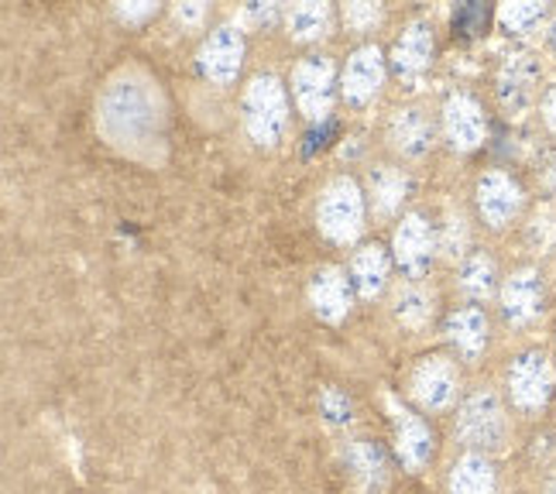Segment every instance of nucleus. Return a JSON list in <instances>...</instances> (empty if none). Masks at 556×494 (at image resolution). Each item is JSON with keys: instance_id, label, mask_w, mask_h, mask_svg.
Listing matches in <instances>:
<instances>
[{"instance_id": "nucleus-1", "label": "nucleus", "mask_w": 556, "mask_h": 494, "mask_svg": "<svg viewBox=\"0 0 556 494\" xmlns=\"http://www.w3.org/2000/svg\"><path fill=\"white\" fill-rule=\"evenodd\" d=\"M97 131L114 152L159 165L168 148V103L159 79L138 66L117 69L97 100Z\"/></svg>"}, {"instance_id": "nucleus-2", "label": "nucleus", "mask_w": 556, "mask_h": 494, "mask_svg": "<svg viewBox=\"0 0 556 494\" xmlns=\"http://www.w3.org/2000/svg\"><path fill=\"white\" fill-rule=\"evenodd\" d=\"M241 124L254 144L275 148L289 131V93L275 73L251 76L241 93Z\"/></svg>"}, {"instance_id": "nucleus-3", "label": "nucleus", "mask_w": 556, "mask_h": 494, "mask_svg": "<svg viewBox=\"0 0 556 494\" xmlns=\"http://www.w3.org/2000/svg\"><path fill=\"white\" fill-rule=\"evenodd\" d=\"M316 227L340 248L354 244L365 233V192H361L357 179L337 176L324 186L316 206Z\"/></svg>"}, {"instance_id": "nucleus-4", "label": "nucleus", "mask_w": 556, "mask_h": 494, "mask_svg": "<svg viewBox=\"0 0 556 494\" xmlns=\"http://www.w3.org/2000/svg\"><path fill=\"white\" fill-rule=\"evenodd\" d=\"M454 436L467 449H475V454H495V449H502L508 440V416L498 392L491 389L470 392L457 409Z\"/></svg>"}, {"instance_id": "nucleus-5", "label": "nucleus", "mask_w": 556, "mask_h": 494, "mask_svg": "<svg viewBox=\"0 0 556 494\" xmlns=\"http://www.w3.org/2000/svg\"><path fill=\"white\" fill-rule=\"evenodd\" d=\"M333 86H337V69L330 55H303L292 69V100L299 114L306 121H327L333 111Z\"/></svg>"}, {"instance_id": "nucleus-6", "label": "nucleus", "mask_w": 556, "mask_h": 494, "mask_svg": "<svg viewBox=\"0 0 556 494\" xmlns=\"http://www.w3.org/2000/svg\"><path fill=\"white\" fill-rule=\"evenodd\" d=\"M460 392V371L446 354H426L409 378V395L422 413H446L454 409Z\"/></svg>"}, {"instance_id": "nucleus-7", "label": "nucleus", "mask_w": 556, "mask_h": 494, "mask_svg": "<svg viewBox=\"0 0 556 494\" xmlns=\"http://www.w3.org/2000/svg\"><path fill=\"white\" fill-rule=\"evenodd\" d=\"M556 389V378H553V364L543 351H526L511 360L508 368V395L511 405L522 413H540L549 405Z\"/></svg>"}, {"instance_id": "nucleus-8", "label": "nucleus", "mask_w": 556, "mask_h": 494, "mask_svg": "<svg viewBox=\"0 0 556 494\" xmlns=\"http://www.w3.org/2000/svg\"><path fill=\"white\" fill-rule=\"evenodd\" d=\"M543 66L536 55L516 52L502 62V69L495 76V97L505 117H522L529 114V106L536 103V86H540Z\"/></svg>"}, {"instance_id": "nucleus-9", "label": "nucleus", "mask_w": 556, "mask_h": 494, "mask_svg": "<svg viewBox=\"0 0 556 494\" xmlns=\"http://www.w3.org/2000/svg\"><path fill=\"white\" fill-rule=\"evenodd\" d=\"M244 52H248L244 31L233 25H224L206 35V41L197 52V69L213 86H230L244 66Z\"/></svg>"}, {"instance_id": "nucleus-10", "label": "nucleus", "mask_w": 556, "mask_h": 494, "mask_svg": "<svg viewBox=\"0 0 556 494\" xmlns=\"http://www.w3.org/2000/svg\"><path fill=\"white\" fill-rule=\"evenodd\" d=\"M384 409L392 416V433H395V454L405 470H419L433 460V429L426 426L422 416H416L409 405H402L395 395H384Z\"/></svg>"}, {"instance_id": "nucleus-11", "label": "nucleus", "mask_w": 556, "mask_h": 494, "mask_svg": "<svg viewBox=\"0 0 556 494\" xmlns=\"http://www.w3.org/2000/svg\"><path fill=\"white\" fill-rule=\"evenodd\" d=\"M392 251H395V265L419 282V278L430 271L433 257L440 251L437 230L430 227V220H426L422 213H405L402 224L395 227Z\"/></svg>"}, {"instance_id": "nucleus-12", "label": "nucleus", "mask_w": 556, "mask_h": 494, "mask_svg": "<svg viewBox=\"0 0 556 494\" xmlns=\"http://www.w3.org/2000/svg\"><path fill=\"white\" fill-rule=\"evenodd\" d=\"M475 200H478V213L481 220L491 227V230H505L511 220L522 213V203H526V192L522 186L508 176L502 168H491L478 179V189H475Z\"/></svg>"}, {"instance_id": "nucleus-13", "label": "nucleus", "mask_w": 556, "mask_h": 494, "mask_svg": "<svg viewBox=\"0 0 556 494\" xmlns=\"http://www.w3.org/2000/svg\"><path fill=\"white\" fill-rule=\"evenodd\" d=\"M443 138L454 152H475L488 138V117L470 93H451L443 103Z\"/></svg>"}, {"instance_id": "nucleus-14", "label": "nucleus", "mask_w": 556, "mask_h": 494, "mask_svg": "<svg viewBox=\"0 0 556 494\" xmlns=\"http://www.w3.org/2000/svg\"><path fill=\"white\" fill-rule=\"evenodd\" d=\"M384 55L378 46H361L351 52L344 76H340V97H344L351 106H365L381 93L384 83Z\"/></svg>"}, {"instance_id": "nucleus-15", "label": "nucleus", "mask_w": 556, "mask_h": 494, "mask_svg": "<svg viewBox=\"0 0 556 494\" xmlns=\"http://www.w3.org/2000/svg\"><path fill=\"white\" fill-rule=\"evenodd\" d=\"M351 303H354V295H351V278L344 268L324 265V268L313 271L309 306L319 319H324V324H330V327L344 324V319L351 316Z\"/></svg>"}, {"instance_id": "nucleus-16", "label": "nucleus", "mask_w": 556, "mask_h": 494, "mask_svg": "<svg viewBox=\"0 0 556 494\" xmlns=\"http://www.w3.org/2000/svg\"><path fill=\"white\" fill-rule=\"evenodd\" d=\"M543 313V275L540 268H519L502 286V319L508 327H529Z\"/></svg>"}, {"instance_id": "nucleus-17", "label": "nucleus", "mask_w": 556, "mask_h": 494, "mask_svg": "<svg viewBox=\"0 0 556 494\" xmlns=\"http://www.w3.org/2000/svg\"><path fill=\"white\" fill-rule=\"evenodd\" d=\"M344 460L351 470V481L361 494H389L392 487V467L384 449L371 440H351L344 449Z\"/></svg>"}, {"instance_id": "nucleus-18", "label": "nucleus", "mask_w": 556, "mask_h": 494, "mask_svg": "<svg viewBox=\"0 0 556 494\" xmlns=\"http://www.w3.org/2000/svg\"><path fill=\"white\" fill-rule=\"evenodd\" d=\"M437 141V127L422 106H399L389 121V144L402 159H422Z\"/></svg>"}, {"instance_id": "nucleus-19", "label": "nucleus", "mask_w": 556, "mask_h": 494, "mask_svg": "<svg viewBox=\"0 0 556 494\" xmlns=\"http://www.w3.org/2000/svg\"><path fill=\"white\" fill-rule=\"evenodd\" d=\"M430 62H433V25H430V21L416 17L395 38V46H392V69L402 79H413L422 69H430Z\"/></svg>"}, {"instance_id": "nucleus-20", "label": "nucleus", "mask_w": 556, "mask_h": 494, "mask_svg": "<svg viewBox=\"0 0 556 494\" xmlns=\"http://www.w3.org/2000/svg\"><path fill=\"white\" fill-rule=\"evenodd\" d=\"M443 333L464 360H478L488 347V316L478 306L454 309L451 316H446Z\"/></svg>"}, {"instance_id": "nucleus-21", "label": "nucleus", "mask_w": 556, "mask_h": 494, "mask_svg": "<svg viewBox=\"0 0 556 494\" xmlns=\"http://www.w3.org/2000/svg\"><path fill=\"white\" fill-rule=\"evenodd\" d=\"M389 271L392 262L381 244H365L351 257V286L357 289L361 299H378L384 286H389Z\"/></svg>"}, {"instance_id": "nucleus-22", "label": "nucleus", "mask_w": 556, "mask_h": 494, "mask_svg": "<svg viewBox=\"0 0 556 494\" xmlns=\"http://www.w3.org/2000/svg\"><path fill=\"white\" fill-rule=\"evenodd\" d=\"M413 192V179L405 176L402 168L395 165H378L368 172V197H371V206L381 213V217H395L402 210V203L409 200Z\"/></svg>"}, {"instance_id": "nucleus-23", "label": "nucleus", "mask_w": 556, "mask_h": 494, "mask_svg": "<svg viewBox=\"0 0 556 494\" xmlns=\"http://www.w3.org/2000/svg\"><path fill=\"white\" fill-rule=\"evenodd\" d=\"M437 313V295L426 289L416 278H409L405 286L395 289L392 295V316L405 330H426L430 327V319Z\"/></svg>"}, {"instance_id": "nucleus-24", "label": "nucleus", "mask_w": 556, "mask_h": 494, "mask_svg": "<svg viewBox=\"0 0 556 494\" xmlns=\"http://www.w3.org/2000/svg\"><path fill=\"white\" fill-rule=\"evenodd\" d=\"M498 491V474L488 454H467L451 467V494H495Z\"/></svg>"}, {"instance_id": "nucleus-25", "label": "nucleus", "mask_w": 556, "mask_h": 494, "mask_svg": "<svg viewBox=\"0 0 556 494\" xmlns=\"http://www.w3.org/2000/svg\"><path fill=\"white\" fill-rule=\"evenodd\" d=\"M286 28L292 41H319L333 31V8L324 0H303V4H292L286 14Z\"/></svg>"}, {"instance_id": "nucleus-26", "label": "nucleus", "mask_w": 556, "mask_h": 494, "mask_svg": "<svg viewBox=\"0 0 556 494\" xmlns=\"http://www.w3.org/2000/svg\"><path fill=\"white\" fill-rule=\"evenodd\" d=\"M498 289V268H495V257L484 254V251H475L467 254L460 262V292L467 299H475V303H484L491 299Z\"/></svg>"}, {"instance_id": "nucleus-27", "label": "nucleus", "mask_w": 556, "mask_h": 494, "mask_svg": "<svg viewBox=\"0 0 556 494\" xmlns=\"http://www.w3.org/2000/svg\"><path fill=\"white\" fill-rule=\"evenodd\" d=\"M437 244H440V254L451 257V262H464L467 257V244H470V227H467V217L460 210H451L446 213V220L437 233Z\"/></svg>"}, {"instance_id": "nucleus-28", "label": "nucleus", "mask_w": 556, "mask_h": 494, "mask_svg": "<svg viewBox=\"0 0 556 494\" xmlns=\"http://www.w3.org/2000/svg\"><path fill=\"white\" fill-rule=\"evenodd\" d=\"M546 17V4H536V0H522V4H502L498 21L508 35H529L532 28Z\"/></svg>"}, {"instance_id": "nucleus-29", "label": "nucleus", "mask_w": 556, "mask_h": 494, "mask_svg": "<svg viewBox=\"0 0 556 494\" xmlns=\"http://www.w3.org/2000/svg\"><path fill=\"white\" fill-rule=\"evenodd\" d=\"M381 4H371V0H354V4H344V25L351 35H368L381 25Z\"/></svg>"}, {"instance_id": "nucleus-30", "label": "nucleus", "mask_w": 556, "mask_h": 494, "mask_svg": "<svg viewBox=\"0 0 556 494\" xmlns=\"http://www.w3.org/2000/svg\"><path fill=\"white\" fill-rule=\"evenodd\" d=\"M526 238H529V244L536 248V251L556 248V210L553 206H540L536 213H532Z\"/></svg>"}, {"instance_id": "nucleus-31", "label": "nucleus", "mask_w": 556, "mask_h": 494, "mask_svg": "<svg viewBox=\"0 0 556 494\" xmlns=\"http://www.w3.org/2000/svg\"><path fill=\"white\" fill-rule=\"evenodd\" d=\"M488 17H491V14H488L484 4H460V8L454 11V31L464 35V38H475V35L484 31Z\"/></svg>"}, {"instance_id": "nucleus-32", "label": "nucleus", "mask_w": 556, "mask_h": 494, "mask_svg": "<svg viewBox=\"0 0 556 494\" xmlns=\"http://www.w3.org/2000/svg\"><path fill=\"white\" fill-rule=\"evenodd\" d=\"M319 413L327 416V422H333V426H348L351 422V398L340 392V389H324V395H319Z\"/></svg>"}, {"instance_id": "nucleus-33", "label": "nucleus", "mask_w": 556, "mask_h": 494, "mask_svg": "<svg viewBox=\"0 0 556 494\" xmlns=\"http://www.w3.org/2000/svg\"><path fill=\"white\" fill-rule=\"evenodd\" d=\"M152 14H159V4H148V0H138V4H117V17L127 21V25H141V21Z\"/></svg>"}, {"instance_id": "nucleus-34", "label": "nucleus", "mask_w": 556, "mask_h": 494, "mask_svg": "<svg viewBox=\"0 0 556 494\" xmlns=\"http://www.w3.org/2000/svg\"><path fill=\"white\" fill-rule=\"evenodd\" d=\"M206 14V4H200V0H192V4H179L176 8V21L179 25H200Z\"/></svg>"}, {"instance_id": "nucleus-35", "label": "nucleus", "mask_w": 556, "mask_h": 494, "mask_svg": "<svg viewBox=\"0 0 556 494\" xmlns=\"http://www.w3.org/2000/svg\"><path fill=\"white\" fill-rule=\"evenodd\" d=\"M248 14H251L254 21H258V25H265V28H271L275 21H278V8H275V4H251Z\"/></svg>"}, {"instance_id": "nucleus-36", "label": "nucleus", "mask_w": 556, "mask_h": 494, "mask_svg": "<svg viewBox=\"0 0 556 494\" xmlns=\"http://www.w3.org/2000/svg\"><path fill=\"white\" fill-rule=\"evenodd\" d=\"M543 121H546V127L556 135V86L546 93V100H543Z\"/></svg>"}, {"instance_id": "nucleus-37", "label": "nucleus", "mask_w": 556, "mask_h": 494, "mask_svg": "<svg viewBox=\"0 0 556 494\" xmlns=\"http://www.w3.org/2000/svg\"><path fill=\"white\" fill-rule=\"evenodd\" d=\"M543 182H546V189L556 197V159L549 162V168H546V176H543Z\"/></svg>"}, {"instance_id": "nucleus-38", "label": "nucleus", "mask_w": 556, "mask_h": 494, "mask_svg": "<svg viewBox=\"0 0 556 494\" xmlns=\"http://www.w3.org/2000/svg\"><path fill=\"white\" fill-rule=\"evenodd\" d=\"M546 494H556V474H553V478L546 481Z\"/></svg>"}, {"instance_id": "nucleus-39", "label": "nucleus", "mask_w": 556, "mask_h": 494, "mask_svg": "<svg viewBox=\"0 0 556 494\" xmlns=\"http://www.w3.org/2000/svg\"><path fill=\"white\" fill-rule=\"evenodd\" d=\"M553 46H556V28H553Z\"/></svg>"}]
</instances>
